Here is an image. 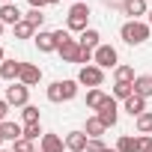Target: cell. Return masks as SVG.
<instances>
[{
  "label": "cell",
  "mask_w": 152,
  "mask_h": 152,
  "mask_svg": "<svg viewBox=\"0 0 152 152\" xmlns=\"http://www.w3.org/2000/svg\"><path fill=\"white\" fill-rule=\"evenodd\" d=\"M149 24L146 21H125L122 24V30H119V36H122V42H128V45H143L146 39H149Z\"/></svg>",
  "instance_id": "1"
},
{
  "label": "cell",
  "mask_w": 152,
  "mask_h": 152,
  "mask_svg": "<svg viewBox=\"0 0 152 152\" xmlns=\"http://www.w3.org/2000/svg\"><path fill=\"white\" fill-rule=\"evenodd\" d=\"M87 21H90V6L81 0V3H75V6L69 9L66 27H69V30H78V33H84V30H87Z\"/></svg>",
  "instance_id": "2"
},
{
  "label": "cell",
  "mask_w": 152,
  "mask_h": 152,
  "mask_svg": "<svg viewBox=\"0 0 152 152\" xmlns=\"http://www.w3.org/2000/svg\"><path fill=\"white\" fill-rule=\"evenodd\" d=\"M78 84H84V87H90V90H99V87L104 84V69H99L96 63H93V66H84V69L78 72Z\"/></svg>",
  "instance_id": "3"
},
{
  "label": "cell",
  "mask_w": 152,
  "mask_h": 152,
  "mask_svg": "<svg viewBox=\"0 0 152 152\" xmlns=\"http://www.w3.org/2000/svg\"><path fill=\"white\" fill-rule=\"evenodd\" d=\"M93 63H96L99 69H116V63H119L116 48H113V45H99V48L93 51Z\"/></svg>",
  "instance_id": "4"
},
{
  "label": "cell",
  "mask_w": 152,
  "mask_h": 152,
  "mask_svg": "<svg viewBox=\"0 0 152 152\" xmlns=\"http://www.w3.org/2000/svg\"><path fill=\"white\" fill-rule=\"evenodd\" d=\"M96 116L102 119V125H104V128H113V125H116V119H119V107H116V99H113V96H107V99H104V104L96 110Z\"/></svg>",
  "instance_id": "5"
},
{
  "label": "cell",
  "mask_w": 152,
  "mask_h": 152,
  "mask_svg": "<svg viewBox=\"0 0 152 152\" xmlns=\"http://www.w3.org/2000/svg\"><path fill=\"white\" fill-rule=\"evenodd\" d=\"M27 99H30V87H24V84L6 87V102H9V107H27Z\"/></svg>",
  "instance_id": "6"
},
{
  "label": "cell",
  "mask_w": 152,
  "mask_h": 152,
  "mask_svg": "<svg viewBox=\"0 0 152 152\" xmlns=\"http://www.w3.org/2000/svg\"><path fill=\"white\" fill-rule=\"evenodd\" d=\"M87 143H90V137L84 131H69L66 134V149L69 152H87Z\"/></svg>",
  "instance_id": "7"
},
{
  "label": "cell",
  "mask_w": 152,
  "mask_h": 152,
  "mask_svg": "<svg viewBox=\"0 0 152 152\" xmlns=\"http://www.w3.org/2000/svg\"><path fill=\"white\" fill-rule=\"evenodd\" d=\"M21 69H24V63H18V60H3V63H0V78L15 84V78H21Z\"/></svg>",
  "instance_id": "8"
},
{
  "label": "cell",
  "mask_w": 152,
  "mask_h": 152,
  "mask_svg": "<svg viewBox=\"0 0 152 152\" xmlns=\"http://www.w3.org/2000/svg\"><path fill=\"white\" fill-rule=\"evenodd\" d=\"M39 81H42V69H39V66H33V63H24L18 84H24V87H33V84H39Z\"/></svg>",
  "instance_id": "9"
},
{
  "label": "cell",
  "mask_w": 152,
  "mask_h": 152,
  "mask_svg": "<svg viewBox=\"0 0 152 152\" xmlns=\"http://www.w3.org/2000/svg\"><path fill=\"white\" fill-rule=\"evenodd\" d=\"M36 48H39L42 54H51V51H57L54 30H39V33H36Z\"/></svg>",
  "instance_id": "10"
},
{
  "label": "cell",
  "mask_w": 152,
  "mask_h": 152,
  "mask_svg": "<svg viewBox=\"0 0 152 152\" xmlns=\"http://www.w3.org/2000/svg\"><path fill=\"white\" fill-rule=\"evenodd\" d=\"M57 51H60V57H63L66 63H78V57H81V45H78V39H69V42H63Z\"/></svg>",
  "instance_id": "11"
},
{
  "label": "cell",
  "mask_w": 152,
  "mask_h": 152,
  "mask_svg": "<svg viewBox=\"0 0 152 152\" xmlns=\"http://www.w3.org/2000/svg\"><path fill=\"white\" fill-rule=\"evenodd\" d=\"M122 110L128 113V116H140V113H146V99H140V96H131V99H125L122 102Z\"/></svg>",
  "instance_id": "12"
},
{
  "label": "cell",
  "mask_w": 152,
  "mask_h": 152,
  "mask_svg": "<svg viewBox=\"0 0 152 152\" xmlns=\"http://www.w3.org/2000/svg\"><path fill=\"white\" fill-rule=\"evenodd\" d=\"M42 152H63L66 149V140L60 134H42V143H39Z\"/></svg>",
  "instance_id": "13"
},
{
  "label": "cell",
  "mask_w": 152,
  "mask_h": 152,
  "mask_svg": "<svg viewBox=\"0 0 152 152\" xmlns=\"http://www.w3.org/2000/svg\"><path fill=\"white\" fill-rule=\"evenodd\" d=\"M122 12L131 15V21H140V15H146V0H122Z\"/></svg>",
  "instance_id": "14"
},
{
  "label": "cell",
  "mask_w": 152,
  "mask_h": 152,
  "mask_svg": "<svg viewBox=\"0 0 152 152\" xmlns=\"http://www.w3.org/2000/svg\"><path fill=\"white\" fill-rule=\"evenodd\" d=\"M0 137L15 143V140L24 137V125H18V122H0Z\"/></svg>",
  "instance_id": "15"
},
{
  "label": "cell",
  "mask_w": 152,
  "mask_h": 152,
  "mask_svg": "<svg viewBox=\"0 0 152 152\" xmlns=\"http://www.w3.org/2000/svg\"><path fill=\"white\" fill-rule=\"evenodd\" d=\"M0 21L15 27L18 21H24V15L18 12V6H15V3H3V6H0Z\"/></svg>",
  "instance_id": "16"
},
{
  "label": "cell",
  "mask_w": 152,
  "mask_h": 152,
  "mask_svg": "<svg viewBox=\"0 0 152 152\" xmlns=\"http://www.w3.org/2000/svg\"><path fill=\"white\" fill-rule=\"evenodd\" d=\"M78 45H81V48H87V51H96V48L102 45V36H99V30H93V27H87V30L81 33V39H78Z\"/></svg>",
  "instance_id": "17"
},
{
  "label": "cell",
  "mask_w": 152,
  "mask_h": 152,
  "mask_svg": "<svg viewBox=\"0 0 152 152\" xmlns=\"http://www.w3.org/2000/svg\"><path fill=\"white\" fill-rule=\"evenodd\" d=\"M104 131H107V128L102 125V119H99V116H90V119H87V125H84V134H87L90 140H102V134H104Z\"/></svg>",
  "instance_id": "18"
},
{
  "label": "cell",
  "mask_w": 152,
  "mask_h": 152,
  "mask_svg": "<svg viewBox=\"0 0 152 152\" xmlns=\"http://www.w3.org/2000/svg\"><path fill=\"white\" fill-rule=\"evenodd\" d=\"M134 96H140V99H149L152 96V75H140V78H134Z\"/></svg>",
  "instance_id": "19"
},
{
  "label": "cell",
  "mask_w": 152,
  "mask_h": 152,
  "mask_svg": "<svg viewBox=\"0 0 152 152\" xmlns=\"http://www.w3.org/2000/svg\"><path fill=\"white\" fill-rule=\"evenodd\" d=\"M116 152H140V137L122 134V137L116 140Z\"/></svg>",
  "instance_id": "20"
},
{
  "label": "cell",
  "mask_w": 152,
  "mask_h": 152,
  "mask_svg": "<svg viewBox=\"0 0 152 152\" xmlns=\"http://www.w3.org/2000/svg\"><path fill=\"white\" fill-rule=\"evenodd\" d=\"M12 30H15V39H36V27H33L27 18H24V21H18Z\"/></svg>",
  "instance_id": "21"
},
{
  "label": "cell",
  "mask_w": 152,
  "mask_h": 152,
  "mask_svg": "<svg viewBox=\"0 0 152 152\" xmlns=\"http://www.w3.org/2000/svg\"><path fill=\"white\" fill-rule=\"evenodd\" d=\"M104 99H107V96H104L102 90H90V93H87V107H90V110H99V107L104 104Z\"/></svg>",
  "instance_id": "22"
},
{
  "label": "cell",
  "mask_w": 152,
  "mask_h": 152,
  "mask_svg": "<svg viewBox=\"0 0 152 152\" xmlns=\"http://www.w3.org/2000/svg\"><path fill=\"white\" fill-rule=\"evenodd\" d=\"M134 125H137V131H140V134H152V110L140 113V116L134 119Z\"/></svg>",
  "instance_id": "23"
},
{
  "label": "cell",
  "mask_w": 152,
  "mask_h": 152,
  "mask_svg": "<svg viewBox=\"0 0 152 152\" xmlns=\"http://www.w3.org/2000/svg\"><path fill=\"white\" fill-rule=\"evenodd\" d=\"M116 84H134V69L131 66H116Z\"/></svg>",
  "instance_id": "24"
},
{
  "label": "cell",
  "mask_w": 152,
  "mask_h": 152,
  "mask_svg": "<svg viewBox=\"0 0 152 152\" xmlns=\"http://www.w3.org/2000/svg\"><path fill=\"white\" fill-rule=\"evenodd\" d=\"M134 96V84H113V99H131Z\"/></svg>",
  "instance_id": "25"
},
{
  "label": "cell",
  "mask_w": 152,
  "mask_h": 152,
  "mask_svg": "<svg viewBox=\"0 0 152 152\" xmlns=\"http://www.w3.org/2000/svg\"><path fill=\"white\" fill-rule=\"evenodd\" d=\"M45 96H48V102L60 104V102H63V81H54V84L48 87V93H45Z\"/></svg>",
  "instance_id": "26"
},
{
  "label": "cell",
  "mask_w": 152,
  "mask_h": 152,
  "mask_svg": "<svg viewBox=\"0 0 152 152\" xmlns=\"http://www.w3.org/2000/svg\"><path fill=\"white\" fill-rule=\"evenodd\" d=\"M21 116H24V125H33V122H39V107L27 104V107L21 110Z\"/></svg>",
  "instance_id": "27"
},
{
  "label": "cell",
  "mask_w": 152,
  "mask_h": 152,
  "mask_svg": "<svg viewBox=\"0 0 152 152\" xmlns=\"http://www.w3.org/2000/svg\"><path fill=\"white\" fill-rule=\"evenodd\" d=\"M78 96V81H63V102Z\"/></svg>",
  "instance_id": "28"
},
{
  "label": "cell",
  "mask_w": 152,
  "mask_h": 152,
  "mask_svg": "<svg viewBox=\"0 0 152 152\" xmlns=\"http://www.w3.org/2000/svg\"><path fill=\"white\" fill-rule=\"evenodd\" d=\"M24 18H27V21H30V24H33L36 30H42V21H45V15H42V9H30V12H27Z\"/></svg>",
  "instance_id": "29"
},
{
  "label": "cell",
  "mask_w": 152,
  "mask_h": 152,
  "mask_svg": "<svg viewBox=\"0 0 152 152\" xmlns=\"http://www.w3.org/2000/svg\"><path fill=\"white\" fill-rule=\"evenodd\" d=\"M12 152H36V146H33V140H27V137H21V140H15V146H12Z\"/></svg>",
  "instance_id": "30"
},
{
  "label": "cell",
  "mask_w": 152,
  "mask_h": 152,
  "mask_svg": "<svg viewBox=\"0 0 152 152\" xmlns=\"http://www.w3.org/2000/svg\"><path fill=\"white\" fill-rule=\"evenodd\" d=\"M39 134H42V125H39V122L24 125V137H27V140H39Z\"/></svg>",
  "instance_id": "31"
},
{
  "label": "cell",
  "mask_w": 152,
  "mask_h": 152,
  "mask_svg": "<svg viewBox=\"0 0 152 152\" xmlns=\"http://www.w3.org/2000/svg\"><path fill=\"white\" fill-rule=\"evenodd\" d=\"M87 152H107V146H104L102 140H90V143H87Z\"/></svg>",
  "instance_id": "32"
},
{
  "label": "cell",
  "mask_w": 152,
  "mask_h": 152,
  "mask_svg": "<svg viewBox=\"0 0 152 152\" xmlns=\"http://www.w3.org/2000/svg\"><path fill=\"white\" fill-rule=\"evenodd\" d=\"M140 152H152V134H143L140 137Z\"/></svg>",
  "instance_id": "33"
},
{
  "label": "cell",
  "mask_w": 152,
  "mask_h": 152,
  "mask_svg": "<svg viewBox=\"0 0 152 152\" xmlns=\"http://www.w3.org/2000/svg\"><path fill=\"white\" fill-rule=\"evenodd\" d=\"M6 113H9V102L0 99V122H6Z\"/></svg>",
  "instance_id": "34"
},
{
  "label": "cell",
  "mask_w": 152,
  "mask_h": 152,
  "mask_svg": "<svg viewBox=\"0 0 152 152\" xmlns=\"http://www.w3.org/2000/svg\"><path fill=\"white\" fill-rule=\"evenodd\" d=\"M30 3V9H42V6H48V0H27Z\"/></svg>",
  "instance_id": "35"
},
{
  "label": "cell",
  "mask_w": 152,
  "mask_h": 152,
  "mask_svg": "<svg viewBox=\"0 0 152 152\" xmlns=\"http://www.w3.org/2000/svg\"><path fill=\"white\" fill-rule=\"evenodd\" d=\"M6 60V54H3V45H0V63H3Z\"/></svg>",
  "instance_id": "36"
},
{
  "label": "cell",
  "mask_w": 152,
  "mask_h": 152,
  "mask_svg": "<svg viewBox=\"0 0 152 152\" xmlns=\"http://www.w3.org/2000/svg\"><path fill=\"white\" fill-rule=\"evenodd\" d=\"M146 24H149V30H152V12H149V21H146Z\"/></svg>",
  "instance_id": "37"
},
{
  "label": "cell",
  "mask_w": 152,
  "mask_h": 152,
  "mask_svg": "<svg viewBox=\"0 0 152 152\" xmlns=\"http://www.w3.org/2000/svg\"><path fill=\"white\" fill-rule=\"evenodd\" d=\"M3 27H6V24H3V21H0V36H3Z\"/></svg>",
  "instance_id": "38"
},
{
  "label": "cell",
  "mask_w": 152,
  "mask_h": 152,
  "mask_svg": "<svg viewBox=\"0 0 152 152\" xmlns=\"http://www.w3.org/2000/svg\"><path fill=\"white\" fill-rule=\"evenodd\" d=\"M48 3H60V0H48Z\"/></svg>",
  "instance_id": "39"
},
{
  "label": "cell",
  "mask_w": 152,
  "mask_h": 152,
  "mask_svg": "<svg viewBox=\"0 0 152 152\" xmlns=\"http://www.w3.org/2000/svg\"><path fill=\"white\" fill-rule=\"evenodd\" d=\"M3 3H15V0H3Z\"/></svg>",
  "instance_id": "40"
},
{
  "label": "cell",
  "mask_w": 152,
  "mask_h": 152,
  "mask_svg": "<svg viewBox=\"0 0 152 152\" xmlns=\"http://www.w3.org/2000/svg\"><path fill=\"white\" fill-rule=\"evenodd\" d=\"M0 152H9V149H0Z\"/></svg>",
  "instance_id": "41"
},
{
  "label": "cell",
  "mask_w": 152,
  "mask_h": 152,
  "mask_svg": "<svg viewBox=\"0 0 152 152\" xmlns=\"http://www.w3.org/2000/svg\"><path fill=\"white\" fill-rule=\"evenodd\" d=\"M107 152H116V149H107Z\"/></svg>",
  "instance_id": "42"
},
{
  "label": "cell",
  "mask_w": 152,
  "mask_h": 152,
  "mask_svg": "<svg viewBox=\"0 0 152 152\" xmlns=\"http://www.w3.org/2000/svg\"><path fill=\"white\" fill-rule=\"evenodd\" d=\"M75 3H81V0H75Z\"/></svg>",
  "instance_id": "43"
},
{
  "label": "cell",
  "mask_w": 152,
  "mask_h": 152,
  "mask_svg": "<svg viewBox=\"0 0 152 152\" xmlns=\"http://www.w3.org/2000/svg\"><path fill=\"white\" fill-rule=\"evenodd\" d=\"M0 143H3V137H0Z\"/></svg>",
  "instance_id": "44"
}]
</instances>
